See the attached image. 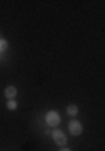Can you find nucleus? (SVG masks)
Masks as SVG:
<instances>
[{
  "label": "nucleus",
  "mask_w": 105,
  "mask_h": 151,
  "mask_svg": "<svg viewBox=\"0 0 105 151\" xmlns=\"http://www.w3.org/2000/svg\"><path fill=\"white\" fill-rule=\"evenodd\" d=\"M7 47H9V44H7V40H4V39H0V52H4V50H7Z\"/></svg>",
  "instance_id": "6"
},
{
  "label": "nucleus",
  "mask_w": 105,
  "mask_h": 151,
  "mask_svg": "<svg viewBox=\"0 0 105 151\" xmlns=\"http://www.w3.org/2000/svg\"><path fill=\"white\" fill-rule=\"evenodd\" d=\"M52 138H53V141H55L58 146H65V145H67V136H65V133H63V131H60V129L53 131Z\"/></svg>",
  "instance_id": "1"
},
{
  "label": "nucleus",
  "mask_w": 105,
  "mask_h": 151,
  "mask_svg": "<svg viewBox=\"0 0 105 151\" xmlns=\"http://www.w3.org/2000/svg\"><path fill=\"white\" fill-rule=\"evenodd\" d=\"M60 151H70V150H67V148H62V150H60Z\"/></svg>",
  "instance_id": "8"
},
{
  "label": "nucleus",
  "mask_w": 105,
  "mask_h": 151,
  "mask_svg": "<svg viewBox=\"0 0 105 151\" xmlns=\"http://www.w3.org/2000/svg\"><path fill=\"white\" fill-rule=\"evenodd\" d=\"M45 119H47V124H48V126H57V124L60 123V116H58L55 111H50V113H47Z\"/></svg>",
  "instance_id": "3"
},
{
  "label": "nucleus",
  "mask_w": 105,
  "mask_h": 151,
  "mask_svg": "<svg viewBox=\"0 0 105 151\" xmlns=\"http://www.w3.org/2000/svg\"><path fill=\"white\" fill-rule=\"evenodd\" d=\"M15 96H17V89H15L13 86H9V87L5 89V97L10 101V99H13Z\"/></svg>",
  "instance_id": "4"
},
{
  "label": "nucleus",
  "mask_w": 105,
  "mask_h": 151,
  "mask_svg": "<svg viewBox=\"0 0 105 151\" xmlns=\"http://www.w3.org/2000/svg\"><path fill=\"white\" fill-rule=\"evenodd\" d=\"M68 129H70V133H72L74 136L82 134V123H79L77 119L70 121V123H68Z\"/></svg>",
  "instance_id": "2"
},
{
  "label": "nucleus",
  "mask_w": 105,
  "mask_h": 151,
  "mask_svg": "<svg viewBox=\"0 0 105 151\" xmlns=\"http://www.w3.org/2000/svg\"><path fill=\"white\" fill-rule=\"evenodd\" d=\"M7 108H9V109H17V103L13 101V99H10L9 104H7Z\"/></svg>",
  "instance_id": "7"
},
{
  "label": "nucleus",
  "mask_w": 105,
  "mask_h": 151,
  "mask_svg": "<svg viewBox=\"0 0 105 151\" xmlns=\"http://www.w3.org/2000/svg\"><path fill=\"white\" fill-rule=\"evenodd\" d=\"M67 113H68V116L75 118V116H77V113H79V109H77V106H75V104H70V106L67 108Z\"/></svg>",
  "instance_id": "5"
}]
</instances>
